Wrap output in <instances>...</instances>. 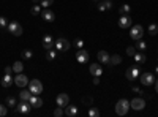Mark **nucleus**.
Instances as JSON below:
<instances>
[{
	"mask_svg": "<svg viewBox=\"0 0 158 117\" xmlns=\"http://www.w3.org/2000/svg\"><path fill=\"white\" fill-rule=\"evenodd\" d=\"M128 111H130V101L125 100V98L118 100L117 105H115V112H117V115H125Z\"/></svg>",
	"mask_w": 158,
	"mask_h": 117,
	"instance_id": "nucleus-1",
	"label": "nucleus"
},
{
	"mask_svg": "<svg viewBox=\"0 0 158 117\" xmlns=\"http://www.w3.org/2000/svg\"><path fill=\"white\" fill-rule=\"evenodd\" d=\"M144 35V29H142V25H131V29H130V36H131V40H141Z\"/></svg>",
	"mask_w": 158,
	"mask_h": 117,
	"instance_id": "nucleus-2",
	"label": "nucleus"
},
{
	"mask_svg": "<svg viewBox=\"0 0 158 117\" xmlns=\"http://www.w3.org/2000/svg\"><path fill=\"white\" fill-rule=\"evenodd\" d=\"M29 90L32 92V95H40V94L43 92V84H41V81H38V79L30 81V84H29Z\"/></svg>",
	"mask_w": 158,
	"mask_h": 117,
	"instance_id": "nucleus-3",
	"label": "nucleus"
},
{
	"mask_svg": "<svg viewBox=\"0 0 158 117\" xmlns=\"http://www.w3.org/2000/svg\"><path fill=\"white\" fill-rule=\"evenodd\" d=\"M30 108H32V105H30L29 101L21 100V103H18L16 108H15V112H18V114H29L30 112Z\"/></svg>",
	"mask_w": 158,
	"mask_h": 117,
	"instance_id": "nucleus-4",
	"label": "nucleus"
},
{
	"mask_svg": "<svg viewBox=\"0 0 158 117\" xmlns=\"http://www.w3.org/2000/svg\"><path fill=\"white\" fill-rule=\"evenodd\" d=\"M139 74H141L139 65H133V67H130V68L127 70V73H125L127 79H130V81H133V79H138V77H139Z\"/></svg>",
	"mask_w": 158,
	"mask_h": 117,
	"instance_id": "nucleus-5",
	"label": "nucleus"
},
{
	"mask_svg": "<svg viewBox=\"0 0 158 117\" xmlns=\"http://www.w3.org/2000/svg\"><path fill=\"white\" fill-rule=\"evenodd\" d=\"M8 30H10L11 35L21 36V35H22V25H21L19 22H16V21H11V22L8 24Z\"/></svg>",
	"mask_w": 158,
	"mask_h": 117,
	"instance_id": "nucleus-6",
	"label": "nucleus"
},
{
	"mask_svg": "<svg viewBox=\"0 0 158 117\" xmlns=\"http://www.w3.org/2000/svg\"><path fill=\"white\" fill-rule=\"evenodd\" d=\"M139 79H141L142 86H153L155 84V76L152 73H142V74H139Z\"/></svg>",
	"mask_w": 158,
	"mask_h": 117,
	"instance_id": "nucleus-7",
	"label": "nucleus"
},
{
	"mask_svg": "<svg viewBox=\"0 0 158 117\" xmlns=\"http://www.w3.org/2000/svg\"><path fill=\"white\" fill-rule=\"evenodd\" d=\"M54 46H56L59 51H68V49L71 48V43L67 40V38H57Z\"/></svg>",
	"mask_w": 158,
	"mask_h": 117,
	"instance_id": "nucleus-8",
	"label": "nucleus"
},
{
	"mask_svg": "<svg viewBox=\"0 0 158 117\" xmlns=\"http://www.w3.org/2000/svg\"><path fill=\"white\" fill-rule=\"evenodd\" d=\"M118 27H120V29H130L131 27V18H130V15H120V18H118Z\"/></svg>",
	"mask_w": 158,
	"mask_h": 117,
	"instance_id": "nucleus-9",
	"label": "nucleus"
},
{
	"mask_svg": "<svg viewBox=\"0 0 158 117\" xmlns=\"http://www.w3.org/2000/svg\"><path fill=\"white\" fill-rule=\"evenodd\" d=\"M56 101H57V106H60V108L65 109V108L68 106V103H70V97L67 94H59L57 98H56Z\"/></svg>",
	"mask_w": 158,
	"mask_h": 117,
	"instance_id": "nucleus-10",
	"label": "nucleus"
},
{
	"mask_svg": "<svg viewBox=\"0 0 158 117\" xmlns=\"http://www.w3.org/2000/svg\"><path fill=\"white\" fill-rule=\"evenodd\" d=\"M130 106L133 108L135 111H141V109L146 108V101H144L142 98H133L130 101Z\"/></svg>",
	"mask_w": 158,
	"mask_h": 117,
	"instance_id": "nucleus-11",
	"label": "nucleus"
},
{
	"mask_svg": "<svg viewBox=\"0 0 158 117\" xmlns=\"http://www.w3.org/2000/svg\"><path fill=\"white\" fill-rule=\"evenodd\" d=\"M15 84H16L18 87H25V86L29 84L27 76L22 74V73H18V74H16V77H15Z\"/></svg>",
	"mask_w": 158,
	"mask_h": 117,
	"instance_id": "nucleus-12",
	"label": "nucleus"
},
{
	"mask_svg": "<svg viewBox=\"0 0 158 117\" xmlns=\"http://www.w3.org/2000/svg\"><path fill=\"white\" fill-rule=\"evenodd\" d=\"M76 60H77L79 63H87V62H89V52H87L85 49H77Z\"/></svg>",
	"mask_w": 158,
	"mask_h": 117,
	"instance_id": "nucleus-13",
	"label": "nucleus"
},
{
	"mask_svg": "<svg viewBox=\"0 0 158 117\" xmlns=\"http://www.w3.org/2000/svg\"><path fill=\"white\" fill-rule=\"evenodd\" d=\"M89 71H90L92 76H101L103 74V68H101L100 63H92L89 67Z\"/></svg>",
	"mask_w": 158,
	"mask_h": 117,
	"instance_id": "nucleus-14",
	"label": "nucleus"
},
{
	"mask_svg": "<svg viewBox=\"0 0 158 117\" xmlns=\"http://www.w3.org/2000/svg\"><path fill=\"white\" fill-rule=\"evenodd\" d=\"M54 44H56V41H54V38H52L51 35H44L43 36V48L44 49H52Z\"/></svg>",
	"mask_w": 158,
	"mask_h": 117,
	"instance_id": "nucleus-15",
	"label": "nucleus"
},
{
	"mask_svg": "<svg viewBox=\"0 0 158 117\" xmlns=\"http://www.w3.org/2000/svg\"><path fill=\"white\" fill-rule=\"evenodd\" d=\"M41 18L46 21V22H54V19H56V15H54V11H51V10H44L43 13H41Z\"/></svg>",
	"mask_w": 158,
	"mask_h": 117,
	"instance_id": "nucleus-16",
	"label": "nucleus"
},
{
	"mask_svg": "<svg viewBox=\"0 0 158 117\" xmlns=\"http://www.w3.org/2000/svg\"><path fill=\"white\" fill-rule=\"evenodd\" d=\"M29 103L32 105V108H41L43 106V100L40 98L38 95H32L30 100H29Z\"/></svg>",
	"mask_w": 158,
	"mask_h": 117,
	"instance_id": "nucleus-17",
	"label": "nucleus"
},
{
	"mask_svg": "<svg viewBox=\"0 0 158 117\" xmlns=\"http://www.w3.org/2000/svg\"><path fill=\"white\" fill-rule=\"evenodd\" d=\"M97 57H98V60L101 63H109L111 62V56L106 52V51H100V52L97 54Z\"/></svg>",
	"mask_w": 158,
	"mask_h": 117,
	"instance_id": "nucleus-18",
	"label": "nucleus"
},
{
	"mask_svg": "<svg viewBox=\"0 0 158 117\" xmlns=\"http://www.w3.org/2000/svg\"><path fill=\"white\" fill-rule=\"evenodd\" d=\"M111 8H112V2H111V0H101V2H98V10L100 11L111 10Z\"/></svg>",
	"mask_w": 158,
	"mask_h": 117,
	"instance_id": "nucleus-19",
	"label": "nucleus"
},
{
	"mask_svg": "<svg viewBox=\"0 0 158 117\" xmlns=\"http://www.w3.org/2000/svg\"><path fill=\"white\" fill-rule=\"evenodd\" d=\"M15 82V79L11 77V74H5L3 76V79H2V86L5 87V89H8V87H11V84Z\"/></svg>",
	"mask_w": 158,
	"mask_h": 117,
	"instance_id": "nucleus-20",
	"label": "nucleus"
},
{
	"mask_svg": "<svg viewBox=\"0 0 158 117\" xmlns=\"http://www.w3.org/2000/svg\"><path fill=\"white\" fill-rule=\"evenodd\" d=\"M76 114H77V108H76V106L68 105L67 108H65V115H68V117H74Z\"/></svg>",
	"mask_w": 158,
	"mask_h": 117,
	"instance_id": "nucleus-21",
	"label": "nucleus"
},
{
	"mask_svg": "<svg viewBox=\"0 0 158 117\" xmlns=\"http://www.w3.org/2000/svg\"><path fill=\"white\" fill-rule=\"evenodd\" d=\"M30 97H32V92H30V90H22V92L19 94V98L24 100V101H29Z\"/></svg>",
	"mask_w": 158,
	"mask_h": 117,
	"instance_id": "nucleus-22",
	"label": "nucleus"
},
{
	"mask_svg": "<svg viewBox=\"0 0 158 117\" xmlns=\"http://www.w3.org/2000/svg\"><path fill=\"white\" fill-rule=\"evenodd\" d=\"M22 70H24L22 62H15V65H13V71L18 74V73H22Z\"/></svg>",
	"mask_w": 158,
	"mask_h": 117,
	"instance_id": "nucleus-23",
	"label": "nucleus"
},
{
	"mask_svg": "<svg viewBox=\"0 0 158 117\" xmlns=\"http://www.w3.org/2000/svg\"><path fill=\"white\" fill-rule=\"evenodd\" d=\"M130 5H127V3H123V5H120L118 6V13H120V15H130Z\"/></svg>",
	"mask_w": 158,
	"mask_h": 117,
	"instance_id": "nucleus-24",
	"label": "nucleus"
},
{
	"mask_svg": "<svg viewBox=\"0 0 158 117\" xmlns=\"http://www.w3.org/2000/svg\"><path fill=\"white\" fill-rule=\"evenodd\" d=\"M133 59L136 60V63H144V62H146V56H144L142 52H136L133 56Z\"/></svg>",
	"mask_w": 158,
	"mask_h": 117,
	"instance_id": "nucleus-25",
	"label": "nucleus"
},
{
	"mask_svg": "<svg viewBox=\"0 0 158 117\" xmlns=\"http://www.w3.org/2000/svg\"><path fill=\"white\" fill-rule=\"evenodd\" d=\"M118 63H122V57L118 56V54L111 56V62H109V65H118Z\"/></svg>",
	"mask_w": 158,
	"mask_h": 117,
	"instance_id": "nucleus-26",
	"label": "nucleus"
},
{
	"mask_svg": "<svg viewBox=\"0 0 158 117\" xmlns=\"http://www.w3.org/2000/svg\"><path fill=\"white\" fill-rule=\"evenodd\" d=\"M16 105H18V101H16L15 97H8V98H6V106H10V108H16Z\"/></svg>",
	"mask_w": 158,
	"mask_h": 117,
	"instance_id": "nucleus-27",
	"label": "nucleus"
},
{
	"mask_svg": "<svg viewBox=\"0 0 158 117\" xmlns=\"http://www.w3.org/2000/svg\"><path fill=\"white\" fill-rule=\"evenodd\" d=\"M149 33H150L152 36H155V35L158 33V25H156V24H150V25H149Z\"/></svg>",
	"mask_w": 158,
	"mask_h": 117,
	"instance_id": "nucleus-28",
	"label": "nucleus"
},
{
	"mask_svg": "<svg viewBox=\"0 0 158 117\" xmlns=\"http://www.w3.org/2000/svg\"><path fill=\"white\" fill-rule=\"evenodd\" d=\"M30 13H32L33 16H38L40 13H41V5H33L32 10H30Z\"/></svg>",
	"mask_w": 158,
	"mask_h": 117,
	"instance_id": "nucleus-29",
	"label": "nucleus"
},
{
	"mask_svg": "<svg viewBox=\"0 0 158 117\" xmlns=\"http://www.w3.org/2000/svg\"><path fill=\"white\" fill-rule=\"evenodd\" d=\"M56 56H57V54H56L54 49H48V54H46V59H48V60H54Z\"/></svg>",
	"mask_w": 158,
	"mask_h": 117,
	"instance_id": "nucleus-30",
	"label": "nucleus"
},
{
	"mask_svg": "<svg viewBox=\"0 0 158 117\" xmlns=\"http://www.w3.org/2000/svg\"><path fill=\"white\" fill-rule=\"evenodd\" d=\"M89 115H90V117H98V115H100V111H98L97 108L92 106V108L89 109Z\"/></svg>",
	"mask_w": 158,
	"mask_h": 117,
	"instance_id": "nucleus-31",
	"label": "nucleus"
},
{
	"mask_svg": "<svg viewBox=\"0 0 158 117\" xmlns=\"http://www.w3.org/2000/svg\"><path fill=\"white\" fill-rule=\"evenodd\" d=\"M40 5H41L43 8H49L51 5H54V0H41V3H40Z\"/></svg>",
	"mask_w": 158,
	"mask_h": 117,
	"instance_id": "nucleus-32",
	"label": "nucleus"
},
{
	"mask_svg": "<svg viewBox=\"0 0 158 117\" xmlns=\"http://www.w3.org/2000/svg\"><path fill=\"white\" fill-rule=\"evenodd\" d=\"M136 48H138V49H141V51H146V49H147V44L144 43L142 40H138V43H136Z\"/></svg>",
	"mask_w": 158,
	"mask_h": 117,
	"instance_id": "nucleus-33",
	"label": "nucleus"
},
{
	"mask_svg": "<svg viewBox=\"0 0 158 117\" xmlns=\"http://www.w3.org/2000/svg\"><path fill=\"white\" fill-rule=\"evenodd\" d=\"M82 103L87 106H92V103H94V100H92V97H84L82 98Z\"/></svg>",
	"mask_w": 158,
	"mask_h": 117,
	"instance_id": "nucleus-34",
	"label": "nucleus"
},
{
	"mask_svg": "<svg viewBox=\"0 0 158 117\" xmlns=\"http://www.w3.org/2000/svg\"><path fill=\"white\" fill-rule=\"evenodd\" d=\"M127 54H128L130 57H133V56L136 54V51H135V48H133V46H128V48H127Z\"/></svg>",
	"mask_w": 158,
	"mask_h": 117,
	"instance_id": "nucleus-35",
	"label": "nucleus"
},
{
	"mask_svg": "<svg viewBox=\"0 0 158 117\" xmlns=\"http://www.w3.org/2000/svg\"><path fill=\"white\" fill-rule=\"evenodd\" d=\"M77 49H82V46H84V41L82 40H79V38H77V40H74V43H73Z\"/></svg>",
	"mask_w": 158,
	"mask_h": 117,
	"instance_id": "nucleus-36",
	"label": "nucleus"
},
{
	"mask_svg": "<svg viewBox=\"0 0 158 117\" xmlns=\"http://www.w3.org/2000/svg\"><path fill=\"white\" fill-rule=\"evenodd\" d=\"M63 114H65V111H63V108H60V106L54 111V115H56V117H60V115H63Z\"/></svg>",
	"mask_w": 158,
	"mask_h": 117,
	"instance_id": "nucleus-37",
	"label": "nucleus"
},
{
	"mask_svg": "<svg viewBox=\"0 0 158 117\" xmlns=\"http://www.w3.org/2000/svg\"><path fill=\"white\" fill-rule=\"evenodd\" d=\"M6 114H8V109L3 105H0V117H5Z\"/></svg>",
	"mask_w": 158,
	"mask_h": 117,
	"instance_id": "nucleus-38",
	"label": "nucleus"
},
{
	"mask_svg": "<svg viewBox=\"0 0 158 117\" xmlns=\"http://www.w3.org/2000/svg\"><path fill=\"white\" fill-rule=\"evenodd\" d=\"M22 57L24 59H32V51H27V49L22 51Z\"/></svg>",
	"mask_w": 158,
	"mask_h": 117,
	"instance_id": "nucleus-39",
	"label": "nucleus"
},
{
	"mask_svg": "<svg viewBox=\"0 0 158 117\" xmlns=\"http://www.w3.org/2000/svg\"><path fill=\"white\" fill-rule=\"evenodd\" d=\"M5 25H6V19L2 16V18H0V27H5Z\"/></svg>",
	"mask_w": 158,
	"mask_h": 117,
	"instance_id": "nucleus-40",
	"label": "nucleus"
},
{
	"mask_svg": "<svg viewBox=\"0 0 158 117\" xmlns=\"http://www.w3.org/2000/svg\"><path fill=\"white\" fill-rule=\"evenodd\" d=\"M13 71V67H5V74H11Z\"/></svg>",
	"mask_w": 158,
	"mask_h": 117,
	"instance_id": "nucleus-41",
	"label": "nucleus"
},
{
	"mask_svg": "<svg viewBox=\"0 0 158 117\" xmlns=\"http://www.w3.org/2000/svg\"><path fill=\"white\" fill-rule=\"evenodd\" d=\"M155 90H156V94H158V79H155Z\"/></svg>",
	"mask_w": 158,
	"mask_h": 117,
	"instance_id": "nucleus-42",
	"label": "nucleus"
},
{
	"mask_svg": "<svg viewBox=\"0 0 158 117\" xmlns=\"http://www.w3.org/2000/svg\"><path fill=\"white\" fill-rule=\"evenodd\" d=\"M32 2H33V3L36 5V3H40V0H32Z\"/></svg>",
	"mask_w": 158,
	"mask_h": 117,
	"instance_id": "nucleus-43",
	"label": "nucleus"
},
{
	"mask_svg": "<svg viewBox=\"0 0 158 117\" xmlns=\"http://www.w3.org/2000/svg\"><path fill=\"white\" fill-rule=\"evenodd\" d=\"M155 71H156V73H158V67H156V68H155Z\"/></svg>",
	"mask_w": 158,
	"mask_h": 117,
	"instance_id": "nucleus-44",
	"label": "nucleus"
}]
</instances>
